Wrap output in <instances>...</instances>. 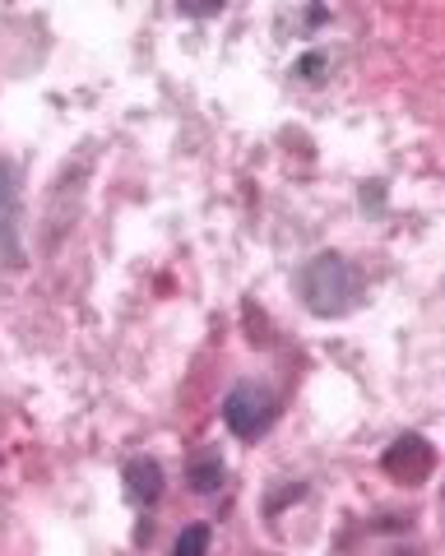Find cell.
Masks as SVG:
<instances>
[{"mask_svg": "<svg viewBox=\"0 0 445 556\" xmlns=\"http://www.w3.org/2000/svg\"><path fill=\"white\" fill-rule=\"evenodd\" d=\"M186 20H214V14H223V5H181Z\"/></svg>", "mask_w": 445, "mask_h": 556, "instance_id": "obj_10", "label": "cell"}, {"mask_svg": "<svg viewBox=\"0 0 445 556\" xmlns=\"http://www.w3.org/2000/svg\"><path fill=\"white\" fill-rule=\"evenodd\" d=\"M363 292H367V274L339 251H320L297 269V298L320 320H339L357 311Z\"/></svg>", "mask_w": 445, "mask_h": 556, "instance_id": "obj_1", "label": "cell"}, {"mask_svg": "<svg viewBox=\"0 0 445 556\" xmlns=\"http://www.w3.org/2000/svg\"><path fill=\"white\" fill-rule=\"evenodd\" d=\"M122 482H126V501H130V506L140 510V515H149V510L163 501V464H158V459H149V455L126 459Z\"/></svg>", "mask_w": 445, "mask_h": 556, "instance_id": "obj_4", "label": "cell"}, {"mask_svg": "<svg viewBox=\"0 0 445 556\" xmlns=\"http://www.w3.org/2000/svg\"><path fill=\"white\" fill-rule=\"evenodd\" d=\"M302 492H306V486H302V482H288V486H283V492H279V496H269V506H265V510H269V515H279V510L288 506V501H302Z\"/></svg>", "mask_w": 445, "mask_h": 556, "instance_id": "obj_9", "label": "cell"}, {"mask_svg": "<svg viewBox=\"0 0 445 556\" xmlns=\"http://www.w3.org/2000/svg\"><path fill=\"white\" fill-rule=\"evenodd\" d=\"M274 417H279L274 394L265 386H251V380L232 386L228 399H223V427H228L237 441H260L265 431L274 427Z\"/></svg>", "mask_w": 445, "mask_h": 556, "instance_id": "obj_2", "label": "cell"}, {"mask_svg": "<svg viewBox=\"0 0 445 556\" xmlns=\"http://www.w3.org/2000/svg\"><path fill=\"white\" fill-rule=\"evenodd\" d=\"M186 482H191V492L214 496L218 486L228 482V464H223V455H195L186 464Z\"/></svg>", "mask_w": 445, "mask_h": 556, "instance_id": "obj_6", "label": "cell"}, {"mask_svg": "<svg viewBox=\"0 0 445 556\" xmlns=\"http://www.w3.org/2000/svg\"><path fill=\"white\" fill-rule=\"evenodd\" d=\"M209 543H214L209 525H186L173 543V556H209Z\"/></svg>", "mask_w": 445, "mask_h": 556, "instance_id": "obj_7", "label": "cell"}, {"mask_svg": "<svg viewBox=\"0 0 445 556\" xmlns=\"http://www.w3.org/2000/svg\"><path fill=\"white\" fill-rule=\"evenodd\" d=\"M0 260L24 269V204H20V172L0 159Z\"/></svg>", "mask_w": 445, "mask_h": 556, "instance_id": "obj_3", "label": "cell"}, {"mask_svg": "<svg viewBox=\"0 0 445 556\" xmlns=\"http://www.w3.org/2000/svg\"><path fill=\"white\" fill-rule=\"evenodd\" d=\"M385 473L399 478V482H422L427 473H432V445H427V437H399L395 445L385 450Z\"/></svg>", "mask_w": 445, "mask_h": 556, "instance_id": "obj_5", "label": "cell"}, {"mask_svg": "<svg viewBox=\"0 0 445 556\" xmlns=\"http://www.w3.org/2000/svg\"><path fill=\"white\" fill-rule=\"evenodd\" d=\"M293 75L302 84H325V75H330V56H325V51H306V56L293 65Z\"/></svg>", "mask_w": 445, "mask_h": 556, "instance_id": "obj_8", "label": "cell"}]
</instances>
